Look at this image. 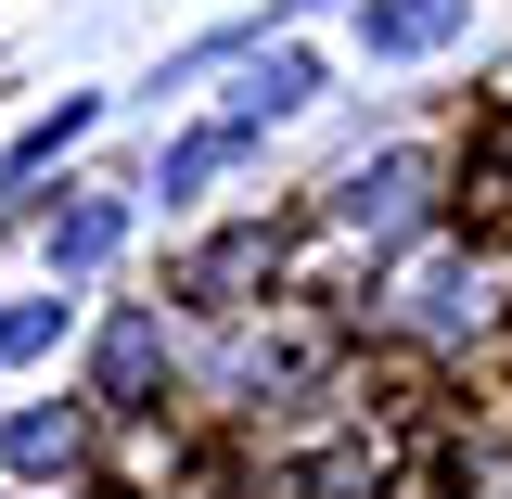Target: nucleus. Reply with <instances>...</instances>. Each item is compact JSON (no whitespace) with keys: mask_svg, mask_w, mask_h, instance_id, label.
<instances>
[{"mask_svg":"<svg viewBox=\"0 0 512 499\" xmlns=\"http://www.w3.org/2000/svg\"><path fill=\"white\" fill-rule=\"evenodd\" d=\"M397 320H410V333H436V346L487 333V320H500V256H487V244H436V256H410Z\"/></svg>","mask_w":512,"mask_h":499,"instance_id":"1","label":"nucleus"},{"mask_svg":"<svg viewBox=\"0 0 512 499\" xmlns=\"http://www.w3.org/2000/svg\"><path fill=\"white\" fill-rule=\"evenodd\" d=\"M423 205H436V154H372L359 180L333 192V218H346V231H372V244H397Z\"/></svg>","mask_w":512,"mask_h":499,"instance_id":"2","label":"nucleus"},{"mask_svg":"<svg viewBox=\"0 0 512 499\" xmlns=\"http://www.w3.org/2000/svg\"><path fill=\"white\" fill-rule=\"evenodd\" d=\"M461 13H474V0H372V13H359V39H372L384 64H423V52L461 39Z\"/></svg>","mask_w":512,"mask_h":499,"instance_id":"3","label":"nucleus"},{"mask_svg":"<svg viewBox=\"0 0 512 499\" xmlns=\"http://www.w3.org/2000/svg\"><path fill=\"white\" fill-rule=\"evenodd\" d=\"M256 282H269V231H231V244H205V256L180 269V295H192V308H244Z\"/></svg>","mask_w":512,"mask_h":499,"instance_id":"4","label":"nucleus"},{"mask_svg":"<svg viewBox=\"0 0 512 499\" xmlns=\"http://www.w3.org/2000/svg\"><path fill=\"white\" fill-rule=\"evenodd\" d=\"M116 244H128V205H116V192H90V205L52 218V256H64V269H103Z\"/></svg>","mask_w":512,"mask_h":499,"instance_id":"5","label":"nucleus"},{"mask_svg":"<svg viewBox=\"0 0 512 499\" xmlns=\"http://www.w3.org/2000/svg\"><path fill=\"white\" fill-rule=\"evenodd\" d=\"M154 372H167V320H141V308H128L116 333H103V397H141Z\"/></svg>","mask_w":512,"mask_h":499,"instance_id":"6","label":"nucleus"},{"mask_svg":"<svg viewBox=\"0 0 512 499\" xmlns=\"http://www.w3.org/2000/svg\"><path fill=\"white\" fill-rule=\"evenodd\" d=\"M244 141H256L244 116H231V128H192L180 154H167V167H154V192H205V180H218V167H231V154H244Z\"/></svg>","mask_w":512,"mask_h":499,"instance_id":"7","label":"nucleus"},{"mask_svg":"<svg viewBox=\"0 0 512 499\" xmlns=\"http://www.w3.org/2000/svg\"><path fill=\"white\" fill-rule=\"evenodd\" d=\"M77 410H26V423H13V474H77Z\"/></svg>","mask_w":512,"mask_h":499,"instance_id":"8","label":"nucleus"},{"mask_svg":"<svg viewBox=\"0 0 512 499\" xmlns=\"http://www.w3.org/2000/svg\"><path fill=\"white\" fill-rule=\"evenodd\" d=\"M308 90H320V64H308V52H256V90H244V128H256V116H295Z\"/></svg>","mask_w":512,"mask_h":499,"instance_id":"9","label":"nucleus"},{"mask_svg":"<svg viewBox=\"0 0 512 499\" xmlns=\"http://www.w3.org/2000/svg\"><path fill=\"white\" fill-rule=\"evenodd\" d=\"M52 333H64V308H52V295H26V308H0V359H39Z\"/></svg>","mask_w":512,"mask_h":499,"instance_id":"10","label":"nucleus"},{"mask_svg":"<svg viewBox=\"0 0 512 499\" xmlns=\"http://www.w3.org/2000/svg\"><path fill=\"white\" fill-rule=\"evenodd\" d=\"M180 474V436L167 423H128V487H167Z\"/></svg>","mask_w":512,"mask_h":499,"instance_id":"11","label":"nucleus"},{"mask_svg":"<svg viewBox=\"0 0 512 499\" xmlns=\"http://www.w3.org/2000/svg\"><path fill=\"white\" fill-rule=\"evenodd\" d=\"M77 128H90V103H64V116H39V128H26V141H13V180H26V167H52L64 141H77Z\"/></svg>","mask_w":512,"mask_h":499,"instance_id":"12","label":"nucleus"},{"mask_svg":"<svg viewBox=\"0 0 512 499\" xmlns=\"http://www.w3.org/2000/svg\"><path fill=\"white\" fill-rule=\"evenodd\" d=\"M487 192H500V205H512V116L487 128Z\"/></svg>","mask_w":512,"mask_h":499,"instance_id":"13","label":"nucleus"}]
</instances>
